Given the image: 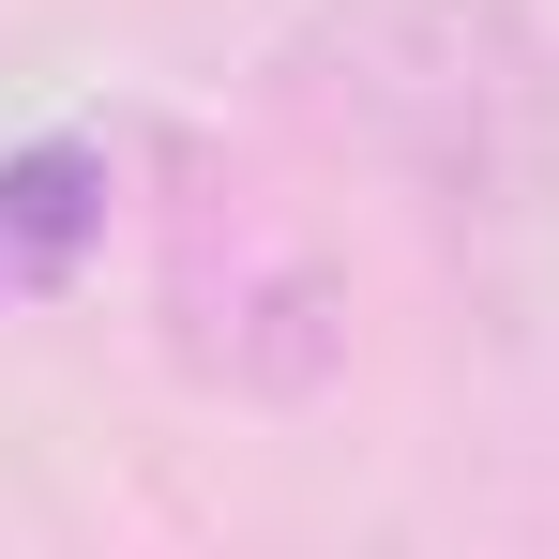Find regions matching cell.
Here are the masks:
<instances>
[{
  "instance_id": "obj_1",
  "label": "cell",
  "mask_w": 559,
  "mask_h": 559,
  "mask_svg": "<svg viewBox=\"0 0 559 559\" xmlns=\"http://www.w3.org/2000/svg\"><path fill=\"white\" fill-rule=\"evenodd\" d=\"M302 106L454 227H514L559 167V92L514 0H333L302 31Z\"/></svg>"
},
{
  "instance_id": "obj_2",
  "label": "cell",
  "mask_w": 559,
  "mask_h": 559,
  "mask_svg": "<svg viewBox=\"0 0 559 559\" xmlns=\"http://www.w3.org/2000/svg\"><path fill=\"white\" fill-rule=\"evenodd\" d=\"M92 242H106V152L92 136L0 152V318H15V302H61Z\"/></svg>"
}]
</instances>
